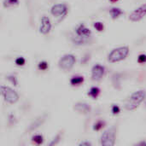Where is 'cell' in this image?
<instances>
[{
  "label": "cell",
  "mask_w": 146,
  "mask_h": 146,
  "mask_svg": "<svg viewBox=\"0 0 146 146\" xmlns=\"http://www.w3.org/2000/svg\"><path fill=\"white\" fill-rule=\"evenodd\" d=\"M5 3H7V6H9V5L18 4L19 1H18V0H6Z\"/></svg>",
  "instance_id": "cell-26"
},
{
  "label": "cell",
  "mask_w": 146,
  "mask_h": 146,
  "mask_svg": "<svg viewBox=\"0 0 146 146\" xmlns=\"http://www.w3.org/2000/svg\"><path fill=\"white\" fill-rule=\"evenodd\" d=\"M38 69L40 70H46L48 68V63L45 62V61H43V62H40L38 65Z\"/></svg>",
  "instance_id": "cell-20"
},
{
  "label": "cell",
  "mask_w": 146,
  "mask_h": 146,
  "mask_svg": "<svg viewBox=\"0 0 146 146\" xmlns=\"http://www.w3.org/2000/svg\"><path fill=\"white\" fill-rule=\"evenodd\" d=\"M1 92L4 98V100L9 104H15L19 100V95L16 93L15 91H14L12 88L2 86H1Z\"/></svg>",
  "instance_id": "cell-4"
},
{
  "label": "cell",
  "mask_w": 146,
  "mask_h": 146,
  "mask_svg": "<svg viewBox=\"0 0 146 146\" xmlns=\"http://www.w3.org/2000/svg\"><path fill=\"white\" fill-rule=\"evenodd\" d=\"M146 15V3L142 4L140 7L133 10L130 15H129V20L132 21H139L142 20Z\"/></svg>",
  "instance_id": "cell-6"
},
{
  "label": "cell",
  "mask_w": 146,
  "mask_h": 146,
  "mask_svg": "<svg viewBox=\"0 0 146 146\" xmlns=\"http://www.w3.org/2000/svg\"><path fill=\"white\" fill-rule=\"evenodd\" d=\"M99 93H100V89H99L98 87L93 86V87H92V88L90 89V91H89V92H88V95H89L91 98H92L93 99H96V98L98 97Z\"/></svg>",
  "instance_id": "cell-15"
},
{
  "label": "cell",
  "mask_w": 146,
  "mask_h": 146,
  "mask_svg": "<svg viewBox=\"0 0 146 146\" xmlns=\"http://www.w3.org/2000/svg\"><path fill=\"white\" fill-rule=\"evenodd\" d=\"M110 15H111V16H112L113 19H117L121 15L123 14V11H122L120 8L114 7V8L110 9Z\"/></svg>",
  "instance_id": "cell-13"
},
{
  "label": "cell",
  "mask_w": 146,
  "mask_h": 146,
  "mask_svg": "<svg viewBox=\"0 0 146 146\" xmlns=\"http://www.w3.org/2000/svg\"><path fill=\"white\" fill-rule=\"evenodd\" d=\"M46 118H47V115H46V114H44V115H40V116H38V118H36V119L30 124V126H29L27 131H28V132H33V131L36 130L37 128H38V127L45 121Z\"/></svg>",
  "instance_id": "cell-10"
},
{
  "label": "cell",
  "mask_w": 146,
  "mask_h": 146,
  "mask_svg": "<svg viewBox=\"0 0 146 146\" xmlns=\"http://www.w3.org/2000/svg\"><path fill=\"white\" fill-rule=\"evenodd\" d=\"M146 92L144 90H140L133 92L125 104V109L127 110H133L139 107V105L145 100Z\"/></svg>",
  "instance_id": "cell-1"
},
{
  "label": "cell",
  "mask_w": 146,
  "mask_h": 146,
  "mask_svg": "<svg viewBox=\"0 0 146 146\" xmlns=\"http://www.w3.org/2000/svg\"><path fill=\"white\" fill-rule=\"evenodd\" d=\"M75 62H76V59L74 55L66 54L59 60L58 66L61 69L64 71H68L74 66Z\"/></svg>",
  "instance_id": "cell-5"
},
{
  "label": "cell",
  "mask_w": 146,
  "mask_h": 146,
  "mask_svg": "<svg viewBox=\"0 0 146 146\" xmlns=\"http://www.w3.org/2000/svg\"><path fill=\"white\" fill-rule=\"evenodd\" d=\"M60 139H61V137H60V134H57L54 139H53V140L49 144V145H56L59 141H60Z\"/></svg>",
  "instance_id": "cell-23"
},
{
  "label": "cell",
  "mask_w": 146,
  "mask_h": 146,
  "mask_svg": "<svg viewBox=\"0 0 146 146\" xmlns=\"http://www.w3.org/2000/svg\"><path fill=\"white\" fill-rule=\"evenodd\" d=\"M138 62L139 63H145L146 62V55L145 54H140L138 57Z\"/></svg>",
  "instance_id": "cell-22"
},
{
  "label": "cell",
  "mask_w": 146,
  "mask_h": 146,
  "mask_svg": "<svg viewBox=\"0 0 146 146\" xmlns=\"http://www.w3.org/2000/svg\"><path fill=\"white\" fill-rule=\"evenodd\" d=\"M74 110L82 114H88L91 111V107L86 103H77L74 106Z\"/></svg>",
  "instance_id": "cell-12"
},
{
  "label": "cell",
  "mask_w": 146,
  "mask_h": 146,
  "mask_svg": "<svg viewBox=\"0 0 146 146\" xmlns=\"http://www.w3.org/2000/svg\"><path fill=\"white\" fill-rule=\"evenodd\" d=\"M33 141L35 144H37V145H41V144H43V142H44V138H43L42 135L37 134V135H34V136L33 137Z\"/></svg>",
  "instance_id": "cell-17"
},
{
  "label": "cell",
  "mask_w": 146,
  "mask_h": 146,
  "mask_svg": "<svg viewBox=\"0 0 146 146\" xmlns=\"http://www.w3.org/2000/svg\"><path fill=\"white\" fill-rule=\"evenodd\" d=\"M93 26H94V27L96 28V30L98 31V32H102V31H104V23H103V22H100V21L95 22V23L93 24Z\"/></svg>",
  "instance_id": "cell-19"
},
{
  "label": "cell",
  "mask_w": 146,
  "mask_h": 146,
  "mask_svg": "<svg viewBox=\"0 0 146 146\" xmlns=\"http://www.w3.org/2000/svg\"><path fill=\"white\" fill-rule=\"evenodd\" d=\"M104 125H105V122H104V121H98L94 124L93 129L96 130V131H99L100 129H102V128L104 127Z\"/></svg>",
  "instance_id": "cell-18"
},
{
  "label": "cell",
  "mask_w": 146,
  "mask_h": 146,
  "mask_svg": "<svg viewBox=\"0 0 146 146\" xmlns=\"http://www.w3.org/2000/svg\"><path fill=\"white\" fill-rule=\"evenodd\" d=\"M138 145H146V142L145 141H142V142H140V143H139V144H137Z\"/></svg>",
  "instance_id": "cell-28"
},
{
  "label": "cell",
  "mask_w": 146,
  "mask_h": 146,
  "mask_svg": "<svg viewBox=\"0 0 146 146\" xmlns=\"http://www.w3.org/2000/svg\"><path fill=\"white\" fill-rule=\"evenodd\" d=\"M79 145H86V146H90L92 145V143L89 142V141H82L79 144Z\"/></svg>",
  "instance_id": "cell-27"
},
{
  "label": "cell",
  "mask_w": 146,
  "mask_h": 146,
  "mask_svg": "<svg viewBox=\"0 0 146 146\" xmlns=\"http://www.w3.org/2000/svg\"><path fill=\"white\" fill-rule=\"evenodd\" d=\"M83 82H84V77L83 76H80V75L74 76L70 80V84L72 86H79V85L82 84Z\"/></svg>",
  "instance_id": "cell-14"
},
{
  "label": "cell",
  "mask_w": 146,
  "mask_h": 146,
  "mask_svg": "<svg viewBox=\"0 0 146 146\" xmlns=\"http://www.w3.org/2000/svg\"><path fill=\"white\" fill-rule=\"evenodd\" d=\"M115 143V128L110 127L104 132L101 136L100 144L104 146H113Z\"/></svg>",
  "instance_id": "cell-3"
},
{
  "label": "cell",
  "mask_w": 146,
  "mask_h": 146,
  "mask_svg": "<svg viewBox=\"0 0 146 146\" xmlns=\"http://www.w3.org/2000/svg\"><path fill=\"white\" fill-rule=\"evenodd\" d=\"M50 29H51V23L49 17L43 16L41 18V25L39 27V32L42 34H47L50 33Z\"/></svg>",
  "instance_id": "cell-9"
},
{
  "label": "cell",
  "mask_w": 146,
  "mask_h": 146,
  "mask_svg": "<svg viewBox=\"0 0 146 146\" xmlns=\"http://www.w3.org/2000/svg\"><path fill=\"white\" fill-rule=\"evenodd\" d=\"M50 12L54 16H56V17L64 16L68 13V7L64 3H57L52 6Z\"/></svg>",
  "instance_id": "cell-7"
},
{
  "label": "cell",
  "mask_w": 146,
  "mask_h": 146,
  "mask_svg": "<svg viewBox=\"0 0 146 146\" xmlns=\"http://www.w3.org/2000/svg\"><path fill=\"white\" fill-rule=\"evenodd\" d=\"M104 72H105V68L102 65L96 64L95 66H93V68L92 69V80L99 81L103 78Z\"/></svg>",
  "instance_id": "cell-8"
},
{
  "label": "cell",
  "mask_w": 146,
  "mask_h": 146,
  "mask_svg": "<svg viewBox=\"0 0 146 146\" xmlns=\"http://www.w3.org/2000/svg\"><path fill=\"white\" fill-rule=\"evenodd\" d=\"M145 105H146V103H145Z\"/></svg>",
  "instance_id": "cell-30"
},
{
  "label": "cell",
  "mask_w": 146,
  "mask_h": 146,
  "mask_svg": "<svg viewBox=\"0 0 146 146\" xmlns=\"http://www.w3.org/2000/svg\"><path fill=\"white\" fill-rule=\"evenodd\" d=\"M7 79H8L9 81H11V83H12L14 86H17V80H16V78H15V76H13V75H9V76H7Z\"/></svg>",
  "instance_id": "cell-24"
},
{
  "label": "cell",
  "mask_w": 146,
  "mask_h": 146,
  "mask_svg": "<svg viewBox=\"0 0 146 146\" xmlns=\"http://www.w3.org/2000/svg\"><path fill=\"white\" fill-rule=\"evenodd\" d=\"M25 62H26V60L21 56L16 58V60H15V64L18 65V66H23L25 64Z\"/></svg>",
  "instance_id": "cell-21"
},
{
  "label": "cell",
  "mask_w": 146,
  "mask_h": 146,
  "mask_svg": "<svg viewBox=\"0 0 146 146\" xmlns=\"http://www.w3.org/2000/svg\"><path fill=\"white\" fill-rule=\"evenodd\" d=\"M129 53L128 46H121L114 49L108 56V61L110 62H117L124 60Z\"/></svg>",
  "instance_id": "cell-2"
},
{
  "label": "cell",
  "mask_w": 146,
  "mask_h": 146,
  "mask_svg": "<svg viewBox=\"0 0 146 146\" xmlns=\"http://www.w3.org/2000/svg\"><path fill=\"white\" fill-rule=\"evenodd\" d=\"M112 82H113V85L115 86V88H120V74H114L113 77H112Z\"/></svg>",
  "instance_id": "cell-16"
},
{
  "label": "cell",
  "mask_w": 146,
  "mask_h": 146,
  "mask_svg": "<svg viewBox=\"0 0 146 146\" xmlns=\"http://www.w3.org/2000/svg\"><path fill=\"white\" fill-rule=\"evenodd\" d=\"M120 111H121V110H120L119 106H117V105H115V104H114V105L112 106V113H113L114 115L119 114Z\"/></svg>",
  "instance_id": "cell-25"
},
{
  "label": "cell",
  "mask_w": 146,
  "mask_h": 146,
  "mask_svg": "<svg viewBox=\"0 0 146 146\" xmlns=\"http://www.w3.org/2000/svg\"><path fill=\"white\" fill-rule=\"evenodd\" d=\"M76 34L77 36L80 37V38H88L91 34H92V32L89 28H87L84 24H80L77 27L76 30Z\"/></svg>",
  "instance_id": "cell-11"
},
{
  "label": "cell",
  "mask_w": 146,
  "mask_h": 146,
  "mask_svg": "<svg viewBox=\"0 0 146 146\" xmlns=\"http://www.w3.org/2000/svg\"><path fill=\"white\" fill-rule=\"evenodd\" d=\"M110 2H112V3H115V2H117L118 0H110Z\"/></svg>",
  "instance_id": "cell-29"
}]
</instances>
